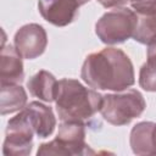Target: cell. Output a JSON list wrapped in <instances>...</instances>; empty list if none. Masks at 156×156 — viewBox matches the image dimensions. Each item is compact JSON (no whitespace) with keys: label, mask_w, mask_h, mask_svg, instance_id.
<instances>
[{"label":"cell","mask_w":156,"mask_h":156,"mask_svg":"<svg viewBox=\"0 0 156 156\" xmlns=\"http://www.w3.org/2000/svg\"><path fill=\"white\" fill-rule=\"evenodd\" d=\"M89 0H39L40 15L51 24L63 27L72 23L78 16L79 6Z\"/></svg>","instance_id":"ba28073f"},{"label":"cell","mask_w":156,"mask_h":156,"mask_svg":"<svg viewBox=\"0 0 156 156\" xmlns=\"http://www.w3.org/2000/svg\"><path fill=\"white\" fill-rule=\"evenodd\" d=\"M22 56L12 45L2 46L0 56V82L2 84H18L23 80Z\"/></svg>","instance_id":"8fae6325"},{"label":"cell","mask_w":156,"mask_h":156,"mask_svg":"<svg viewBox=\"0 0 156 156\" xmlns=\"http://www.w3.org/2000/svg\"><path fill=\"white\" fill-rule=\"evenodd\" d=\"M138 24V15L127 7H117L106 12L95 26L96 35L105 44H119L133 37Z\"/></svg>","instance_id":"277c9868"},{"label":"cell","mask_w":156,"mask_h":156,"mask_svg":"<svg viewBox=\"0 0 156 156\" xmlns=\"http://www.w3.org/2000/svg\"><path fill=\"white\" fill-rule=\"evenodd\" d=\"M130 2H135V1H140V0H129Z\"/></svg>","instance_id":"ac0fdd59"},{"label":"cell","mask_w":156,"mask_h":156,"mask_svg":"<svg viewBox=\"0 0 156 156\" xmlns=\"http://www.w3.org/2000/svg\"><path fill=\"white\" fill-rule=\"evenodd\" d=\"M56 87L57 80L48 71H39L27 82V88L29 93L33 96L46 102L55 101Z\"/></svg>","instance_id":"4fadbf2b"},{"label":"cell","mask_w":156,"mask_h":156,"mask_svg":"<svg viewBox=\"0 0 156 156\" xmlns=\"http://www.w3.org/2000/svg\"><path fill=\"white\" fill-rule=\"evenodd\" d=\"M147 55H156V40H155V41H152L151 44H149Z\"/></svg>","instance_id":"e0dca14e"},{"label":"cell","mask_w":156,"mask_h":156,"mask_svg":"<svg viewBox=\"0 0 156 156\" xmlns=\"http://www.w3.org/2000/svg\"><path fill=\"white\" fill-rule=\"evenodd\" d=\"M138 15V24L133 39L141 44H151L156 40V0H140L132 2Z\"/></svg>","instance_id":"9c48e42d"},{"label":"cell","mask_w":156,"mask_h":156,"mask_svg":"<svg viewBox=\"0 0 156 156\" xmlns=\"http://www.w3.org/2000/svg\"><path fill=\"white\" fill-rule=\"evenodd\" d=\"M55 102L61 121L85 124L87 121L100 111L102 96L76 79L63 78L57 82Z\"/></svg>","instance_id":"7a4b0ae2"},{"label":"cell","mask_w":156,"mask_h":156,"mask_svg":"<svg viewBox=\"0 0 156 156\" xmlns=\"http://www.w3.org/2000/svg\"><path fill=\"white\" fill-rule=\"evenodd\" d=\"M130 146L136 155H156V124L141 122L130 132Z\"/></svg>","instance_id":"7c38bea8"},{"label":"cell","mask_w":156,"mask_h":156,"mask_svg":"<svg viewBox=\"0 0 156 156\" xmlns=\"http://www.w3.org/2000/svg\"><path fill=\"white\" fill-rule=\"evenodd\" d=\"M27 94L24 89L18 84H2L1 85V115L18 111L26 106Z\"/></svg>","instance_id":"5bb4252c"},{"label":"cell","mask_w":156,"mask_h":156,"mask_svg":"<svg viewBox=\"0 0 156 156\" xmlns=\"http://www.w3.org/2000/svg\"><path fill=\"white\" fill-rule=\"evenodd\" d=\"M46 44V32L37 23L26 24L15 34V48L23 58L33 60L40 56L44 52Z\"/></svg>","instance_id":"52a82bcc"},{"label":"cell","mask_w":156,"mask_h":156,"mask_svg":"<svg viewBox=\"0 0 156 156\" xmlns=\"http://www.w3.org/2000/svg\"><path fill=\"white\" fill-rule=\"evenodd\" d=\"M23 111L27 115L34 133L39 138H46L52 134L56 126V119L51 107L38 101H33L24 106Z\"/></svg>","instance_id":"30bf717a"},{"label":"cell","mask_w":156,"mask_h":156,"mask_svg":"<svg viewBox=\"0 0 156 156\" xmlns=\"http://www.w3.org/2000/svg\"><path fill=\"white\" fill-rule=\"evenodd\" d=\"M145 106L146 104L143 95L135 89H129L124 93L102 96L100 113L108 123L124 126L139 117L144 112Z\"/></svg>","instance_id":"3957f363"},{"label":"cell","mask_w":156,"mask_h":156,"mask_svg":"<svg viewBox=\"0 0 156 156\" xmlns=\"http://www.w3.org/2000/svg\"><path fill=\"white\" fill-rule=\"evenodd\" d=\"M84 123L62 121L57 136L46 144H41L37 154L41 155H88L94 154L85 143Z\"/></svg>","instance_id":"5b68a950"},{"label":"cell","mask_w":156,"mask_h":156,"mask_svg":"<svg viewBox=\"0 0 156 156\" xmlns=\"http://www.w3.org/2000/svg\"><path fill=\"white\" fill-rule=\"evenodd\" d=\"M80 76L95 89L122 91L134 84V69L130 58L116 48H106L89 55Z\"/></svg>","instance_id":"6da1fadb"},{"label":"cell","mask_w":156,"mask_h":156,"mask_svg":"<svg viewBox=\"0 0 156 156\" xmlns=\"http://www.w3.org/2000/svg\"><path fill=\"white\" fill-rule=\"evenodd\" d=\"M128 0H98L104 7H115V6H121L126 4Z\"/></svg>","instance_id":"2e32d148"},{"label":"cell","mask_w":156,"mask_h":156,"mask_svg":"<svg viewBox=\"0 0 156 156\" xmlns=\"http://www.w3.org/2000/svg\"><path fill=\"white\" fill-rule=\"evenodd\" d=\"M34 129L22 110L18 115L12 117L6 128V136L4 141L2 152L5 156H26L30 152L33 146Z\"/></svg>","instance_id":"8992f818"},{"label":"cell","mask_w":156,"mask_h":156,"mask_svg":"<svg viewBox=\"0 0 156 156\" xmlns=\"http://www.w3.org/2000/svg\"><path fill=\"white\" fill-rule=\"evenodd\" d=\"M139 84L146 91H156V55H147V61L140 68Z\"/></svg>","instance_id":"9a60e30c"}]
</instances>
